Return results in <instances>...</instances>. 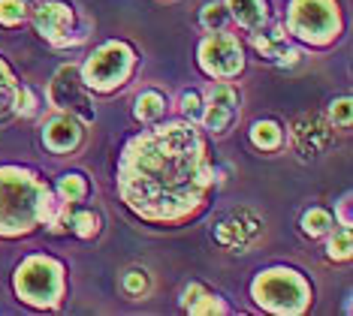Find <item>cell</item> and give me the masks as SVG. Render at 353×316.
I'll list each match as a JSON object with an SVG mask.
<instances>
[{
	"instance_id": "cell-1",
	"label": "cell",
	"mask_w": 353,
	"mask_h": 316,
	"mask_svg": "<svg viewBox=\"0 0 353 316\" xmlns=\"http://www.w3.org/2000/svg\"><path fill=\"white\" fill-rule=\"evenodd\" d=\"M212 184L205 145L190 124L142 133L127 145L118 166V190L136 214L148 220H179L190 214Z\"/></svg>"
},
{
	"instance_id": "cell-2",
	"label": "cell",
	"mask_w": 353,
	"mask_h": 316,
	"mask_svg": "<svg viewBox=\"0 0 353 316\" xmlns=\"http://www.w3.org/2000/svg\"><path fill=\"white\" fill-rule=\"evenodd\" d=\"M46 184L19 169H0V235H21L39 220Z\"/></svg>"
},
{
	"instance_id": "cell-3",
	"label": "cell",
	"mask_w": 353,
	"mask_h": 316,
	"mask_svg": "<svg viewBox=\"0 0 353 316\" xmlns=\"http://www.w3.org/2000/svg\"><path fill=\"white\" fill-rule=\"evenodd\" d=\"M254 298L269 310L299 313L308 304V286L293 271H266L254 283Z\"/></svg>"
},
{
	"instance_id": "cell-4",
	"label": "cell",
	"mask_w": 353,
	"mask_h": 316,
	"mask_svg": "<svg viewBox=\"0 0 353 316\" xmlns=\"http://www.w3.org/2000/svg\"><path fill=\"white\" fill-rule=\"evenodd\" d=\"M61 286H63L61 265L52 262V259H46V256L28 259V262L19 268V274H15V289H19V295L30 304H39V307L58 302Z\"/></svg>"
},
{
	"instance_id": "cell-5",
	"label": "cell",
	"mask_w": 353,
	"mask_h": 316,
	"mask_svg": "<svg viewBox=\"0 0 353 316\" xmlns=\"http://www.w3.org/2000/svg\"><path fill=\"white\" fill-rule=\"evenodd\" d=\"M290 30L308 43L323 45L339 34V12L332 0H293Z\"/></svg>"
},
{
	"instance_id": "cell-6",
	"label": "cell",
	"mask_w": 353,
	"mask_h": 316,
	"mask_svg": "<svg viewBox=\"0 0 353 316\" xmlns=\"http://www.w3.org/2000/svg\"><path fill=\"white\" fill-rule=\"evenodd\" d=\"M133 67V52L124 43H106L85 63V85L94 91H109L121 85Z\"/></svg>"
},
{
	"instance_id": "cell-7",
	"label": "cell",
	"mask_w": 353,
	"mask_h": 316,
	"mask_svg": "<svg viewBox=\"0 0 353 316\" xmlns=\"http://www.w3.org/2000/svg\"><path fill=\"white\" fill-rule=\"evenodd\" d=\"M52 103L63 112H76L79 118L94 120V103L85 91V82L79 78L76 67H61L52 82Z\"/></svg>"
},
{
	"instance_id": "cell-8",
	"label": "cell",
	"mask_w": 353,
	"mask_h": 316,
	"mask_svg": "<svg viewBox=\"0 0 353 316\" xmlns=\"http://www.w3.org/2000/svg\"><path fill=\"white\" fill-rule=\"evenodd\" d=\"M199 61L212 76H232L242 70V48L232 36H208L199 48Z\"/></svg>"
},
{
	"instance_id": "cell-9",
	"label": "cell",
	"mask_w": 353,
	"mask_h": 316,
	"mask_svg": "<svg viewBox=\"0 0 353 316\" xmlns=\"http://www.w3.org/2000/svg\"><path fill=\"white\" fill-rule=\"evenodd\" d=\"M293 142L302 157H317L320 148L329 142V124L320 115H305L293 127Z\"/></svg>"
},
{
	"instance_id": "cell-10",
	"label": "cell",
	"mask_w": 353,
	"mask_h": 316,
	"mask_svg": "<svg viewBox=\"0 0 353 316\" xmlns=\"http://www.w3.org/2000/svg\"><path fill=\"white\" fill-rule=\"evenodd\" d=\"M256 229H260V223H256L251 211H239L236 217H230V220H223L218 226V241L230 250H245Z\"/></svg>"
},
{
	"instance_id": "cell-11",
	"label": "cell",
	"mask_w": 353,
	"mask_h": 316,
	"mask_svg": "<svg viewBox=\"0 0 353 316\" xmlns=\"http://www.w3.org/2000/svg\"><path fill=\"white\" fill-rule=\"evenodd\" d=\"M70 21H73V12H70L63 3H46V6H39V12H37L39 34L46 39H52L54 45L61 43V34H67Z\"/></svg>"
},
{
	"instance_id": "cell-12",
	"label": "cell",
	"mask_w": 353,
	"mask_h": 316,
	"mask_svg": "<svg viewBox=\"0 0 353 316\" xmlns=\"http://www.w3.org/2000/svg\"><path fill=\"white\" fill-rule=\"evenodd\" d=\"M79 139H82V129L70 115H61L54 118L49 127H46V145H49L52 151H70L76 148Z\"/></svg>"
},
{
	"instance_id": "cell-13",
	"label": "cell",
	"mask_w": 353,
	"mask_h": 316,
	"mask_svg": "<svg viewBox=\"0 0 353 316\" xmlns=\"http://www.w3.org/2000/svg\"><path fill=\"white\" fill-rule=\"evenodd\" d=\"M230 10L239 19V24H245V28H251V30L266 21V6H263V0H230Z\"/></svg>"
},
{
	"instance_id": "cell-14",
	"label": "cell",
	"mask_w": 353,
	"mask_h": 316,
	"mask_svg": "<svg viewBox=\"0 0 353 316\" xmlns=\"http://www.w3.org/2000/svg\"><path fill=\"white\" fill-rule=\"evenodd\" d=\"M251 142L256 145V148H263V151L278 148V145H281V129H278V124H272V120H260V124H254Z\"/></svg>"
},
{
	"instance_id": "cell-15",
	"label": "cell",
	"mask_w": 353,
	"mask_h": 316,
	"mask_svg": "<svg viewBox=\"0 0 353 316\" xmlns=\"http://www.w3.org/2000/svg\"><path fill=\"white\" fill-rule=\"evenodd\" d=\"M160 115H163V100H160V94L148 91L136 100V118L139 120H157Z\"/></svg>"
},
{
	"instance_id": "cell-16",
	"label": "cell",
	"mask_w": 353,
	"mask_h": 316,
	"mask_svg": "<svg viewBox=\"0 0 353 316\" xmlns=\"http://www.w3.org/2000/svg\"><path fill=\"white\" fill-rule=\"evenodd\" d=\"M256 48H260L266 58H281V52H284V30H272V34H266V36H256Z\"/></svg>"
},
{
	"instance_id": "cell-17",
	"label": "cell",
	"mask_w": 353,
	"mask_h": 316,
	"mask_svg": "<svg viewBox=\"0 0 353 316\" xmlns=\"http://www.w3.org/2000/svg\"><path fill=\"white\" fill-rule=\"evenodd\" d=\"M329 226H332V217H329L326 211H320V208L308 211V214L302 217V229L308 232V235H323Z\"/></svg>"
},
{
	"instance_id": "cell-18",
	"label": "cell",
	"mask_w": 353,
	"mask_h": 316,
	"mask_svg": "<svg viewBox=\"0 0 353 316\" xmlns=\"http://www.w3.org/2000/svg\"><path fill=\"white\" fill-rule=\"evenodd\" d=\"M61 196L63 202H79L85 196V181L79 175H67V178H61Z\"/></svg>"
},
{
	"instance_id": "cell-19",
	"label": "cell",
	"mask_w": 353,
	"mask_h": 316,
	"mask_svg": "<svg viewBox=\"0 0 353 316\" xmlns=\"http://www.w3.org/2000/svg\"><path fill=\"white\" fill-rule=\"evenodd\" d=\"M21 19H25V3L21 0H0V21L19 24Z\"/></svg>"
},
{
	"instance_id": "cell-20",
	"label": "cell",
	"mask_w": 353,
	"mask_h": 316,
	"mask_svg": "<svg viewBox=\"0 0 353 316\" xmlns=\"http://www.w3.org/2000/svg\"><path fill=\"white\" fill-rule=\"evenodd\" d=\"M230 118H232V109H221V105H208V112L203 115L208 129H223L230 124Z\"/></svg>"
},
{
	"instance_id": "cell-21",
	"label": "cell",
	"mask_w": 353,
	"mask_h": 316,
	"mask_svg": "<svg viewBox=\"0 0 353 316\" xmlns=\"http://www.w3.org/2000/svg\"><path fill=\"white\" fill-rule=\"evenodd\" d=\"M73 226H76V232L82 235V238H91V235H97L100 220L91 214V211H82V214H76V217H73Z\"/></svg>"
},
{
	"instance_id": "cell-22",
	"label": "cell",
	"mask_w": 353,
	"mask_h": 316,
	"mask_svg": "<svg viewBox=\"0 0 353 316\" xmlns=\"http://www.w3.org/2000/svg\"><path fill=\"white\" fill-rule=\"evenodd\" d=\"M208 105H221V109H232L236 105V91L227 85H218L212 94H208Z\"/></svg>"
},
{
	"instance_id": "cell-23",
	"label": "cell",
	"mask_w": 353,
	"mask_h": 316,
	"mask_svg": "<svg viewBox=\"0 0 353 316\" xmlns=\"http://www.w3.org/2000/svg\"><path fill=\"white\" fill-rule=\"evenodd\" d=\"M329 256L332 259H347L350 256V229H344L339 238L329 241Z\"/></svg>"
},
{
	"instance_id": "cell-24",
	"label": "cell",
	"mask_w": 353,
	"mask_h": 316,
	"mask_svg": "<svg viewBox=\"0 0 353 316\" xmlns=\"http://www.w3.org/2000/svg\"><path fill=\"white\" fill-rule=\"evenodd\" d=\"M188 310H190V313H221V310H223V304H221V302H214L212 295H199L196 302L188 307Z\"/></svg>"
},
{
	"instance_id": "cell-25",
	"label": "cell",
	"mask_w": 353,
	"mask_h": 316,
	"mask_svg": "<svg viewBox=\"0 0 353 316\" xmlns=\"http://www.w3.org/2000/svg\"><path fill=\"white\" fill-rule=\"evenodd\" d=\"M124 289H127V293H130V295H142V293H145V289H148L145 274H142V271H130V274H127V277H124Z\"/></svg>"
},
{
	"instance_id": "cell-26",
	"label": "cell",
	"mask_w": 353,
	"mask_h": 316,
	"mask_svg": "<svg viewBox=\"0 0 353 316\" xmlns=\"http://www.w3.org/2000/svg\"><path fill=\"white\" fill-rule=\"evenodd\" d=\"M223 19H227V15H223V10H221L218 3H208L205 10H203V24H205L208 30L221 28V24H223Z\"/></svg>"
},
{
	"instance_id": "cell-27",
	"label": "cell",
	"mask_w": 353,
	"mask_h": 316,
	"mask_svg": "<svg viewBox=\"0 0 353 316\" xmlns=\"http://www.w3.org/2000/svg\"><path fill=\"white\" fill-rule=\"evenodd\" d=\"M15 109L21 112V115H34V94L28 91V87H15Z\"/></svg>"
},
{
	"instance_id": "cell-28",
	"label": "cell",
	"mask_w": 353,
	"mask_h": 316,
	"mask_svg": "<svg viewBox=\"0 0 353 316\" xmlns=\"http://www.w3.org/2000/svg\"><path fill=\"white\" fill-rule=\"evenodd\" d=\"M184 115H188L190 120H203V105H199V96L196 94H184Z\"/></svg>"
},
{
	"instance_id": "cell-29",
	"label": "cell",
	"mask_w": 353,
	"mask_h": 316,
	"mask_svg": "<svg viewBox=\"0 0 353 316\" xmlns=\"http://www.w3.org/2000/svg\"><path fill=\"white\" fill-rule=\"evenodd\" d=\"M332 120L335 124H341V127L350 124V100H339L332 105Z\"/></svg>"
},
{
	"instance_id": "cell-30",
	"label": "cell",
	"mask_w": 353,
	"mask_h": 316,
	"mask_svg": "<svg viewBox=\"0 0 353 316\" xmlns=\"http://www.w3.org/2000/svg\"><path fill=\"white\" fill-rule=\"evenodd\" d=\"M12 100H15V87L12 85H0V115L12 109Z\"/></svg>"
},
{
	"instance_id": "cell-31",
	"label": "cell",
	"mask_w": 353,
	"mask_h": 316,
	"mask_svg": "<svg viewBox=\"0 0 353 316\" xmlns=\"http://www.w3.org/2000/svg\"><path fill=\"white\" fill-rule=\"evenodd\" d=\"M199 295H203V286H196V283H194V286H188V289H184V298H181V304H184V307H190V304H194Z\"/></svg>"
},
{
	"instance_id": "cell-32",
	"label": "cell",
	"mask_w": 353,
	"mask_h": 316,
	"mask_svg": "<svg viewBox=\"0 0 353 316\" xmlns=\"http://www.w3.org/2000/svg\"><path fill=\"white\" fill-rule=\"evenodd\" d=\"M0 85H12V78H10V72H6L3 63H0Z\"/></svg>"
}]
</instances>
